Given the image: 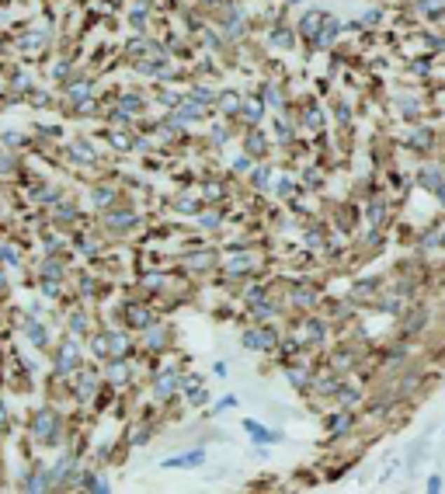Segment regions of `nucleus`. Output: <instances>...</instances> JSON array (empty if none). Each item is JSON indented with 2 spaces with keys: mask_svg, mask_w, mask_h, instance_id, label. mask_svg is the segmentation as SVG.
I'll return each mask as SVG.
<instances>
[{
  "mask_svg": "<svg viewBox=\"0 0 445 494\" xmlns=\"http://www.w3.org/2000/svg\"><path fill=\"white\" fill-rule=\"evenodd\" d=\"M205 467V449H188V453H178V456H167L160 460V470H198Z\"/></svg>",
  "mask_w": 445,
  "mask_h": 494,
  "instance_id": "f257e3e1",
  "label": "nucleus"
},
{
  "mask_svg": "<svg viewBox=\"0 0 445 494\" xmlns=\"http://www.w3.org/2000/svg\"><path fill=\"white\" fill-rule=\"evenodd\" d=\"M181 383V369H157V380H153V400H171L178 394Z\"/></svg>",
  "mask_w": 445,
  "mask_h": 494,
  "instance_id": "f03ea898",
  "label": "nucleus"
},
{
  "mask_svg": "<svg viewBox=\"0 0 445 494\" xmlns=\"http://www.w3.org/2000/svg\"><path fill=\"white\" fill-rule=\"evenodd\" d=\"M275 345H278V334L268 331V327H247L244 331V348H251V352H271Z\"/></svg>",
  "mask_w": 445,
  "mask_h": 494,
  "instance_id": "7ed1b4c3",
  "label": "nucleus"
},
{
  "mask_svg": "<svg viewBox=\"0 0 445 494\" xmlns=\"http://www.w3.org/2000/svg\"><path fill=\"white\" fill-rule=\"evenodd\" d=\"M341 32H345V25H338V18H334V14H327V21H324V25H320V32L310 39V46H313V49H331V46L338 42V35H341Z\"/></svg>",
  "mask_w": 445,
  "mask_h": 494,
  "instance_id": "20e7f679",
  "label": "nucleus"
},
{
  "mask_svg": "<svg viewBox=\"0 0 445 494\" xmlns=\"http://www.w3.org/2000/svg\"><path fill=\"white\" fill-rule=\"evenodd\" d=\"M324 21H327V11H324V7H310V11H306V14L296 21V32H299V35L310 42V39L320 32V25H324Z\"/></svg>",
  "mask_w": 445,
  "mask_h": 494,
  "instance_id": "39448f33",
  "label": "nucleus"
},
{
  "mask_svg": "<svg viewBox=\"0 0 445 494\" xmlns=\"http://www.w3.org/2000/svg\"><path fill=\"white\" fill-rule=\"evenodd\" d=\"M32 435L39 442H53L56 439V414L53 411H39L35 414V425H32Z\"/></svg>",
  "mask_w": 445,
  "mask_h": 494,
  "instance_id": "423d86ee",
  "label": "nucleus"
},
{
  "mask_svg": "<svg viewBox=\"0 0 445 494\" xmlns=\"http://www.w3.org/2000/svg\"><path fill=\"white\" fill-rule=\"evenodd\" d=\"M261 115H265V101H261V95H254V98H240V108H237L233 118H244L247 125H258Z\"/></svg>",
  "mask_w": 445,
  "mask_h": 494,
  "instance_id": "0eeeda50",
  "label": "nucleus"
},
{
  "mask_svg": "<svg viewBox=\"0 0 445 494\" xmlns=\"http://www.w3.org/2000/svg\"><path fill=\"white\" fill-rule=\"evenodd\" d=\"M418 181H421V188H425V192H432V195H439V192H442V188H445V171H442V167H439V164H435V167L428 164V167H421V174H418Z\"/></svg>",
  "mask_w": 445,
  "mask_h": 494,
  "instance_id": "6e6552de",
  "label": "nucleus"
},
{
  "mask_svg": "<svg viewBox=\"0 0 445 494\" xmlns=\"http://www.w3.org/2000/svg\"><path fill=\"white\" fill-rule=\"evenodd\" d=\"M184 98L195 101V104H202V108H209V104H216V91L205 88V84H191V88L184 91Z\"/></svg>",
  "mask_w": 445,
  "mask_h": 494,
  "instance_id": "1a4fd4ad",
  "label": "nucleus"
},
{
  "mask_svg": "<svg viewBox=\"0 0 445 494\" xmlns=\"http://www.w3.org/2000/svg\"><path fill=\"white\" fill-rule=\"evenodd\" d=\"M74 341H77V338H67V341H63V352H60V359H56V369H60V373H74V369H70V362H77V345H74Z\"/></svg>",
  "mask_w": 445,
  "mask_h": 494,
  "instance_id": "9d476101",
  "label": "nucleus"
},
{
  "mask_svg": "<svg viewBox=\"0 0 445 494\" xmlns=\"http://www.w3.org/2000/svg\"><path fill=\"white\" fill-rule=\"evenodd\" d=\"M247 153L251 157H261L265 153V132L258 125H247Z\"/></svg>",
  "mask_w": 445,
  "mask_h": 494,
  "instance_id": "9b49d317",
  "label": "nucleus"
},
{
  "mask_svg": "<svg viewBox=\"0 0 445 494\" xmlns=\"http://www.w3.org/2000/svg\"><path fill=\"white\" fill-rule=\"evenodd\" d=\"M240 91H226V95H216V104H219V111H226V115H237V108H240Z\"/></svg>",
  "mask_w": 445,
  "mask_h": 494,
  "instance_id": "f8f14e48",
  "label": "nucleus"
},
{
  "mask_svg": "<svg viewBox=\"0 0 445 494\" xmlns=\"http://www.w3.org/2000/svg\"><path fill=\"white\" fill-rule=\"evenodd\" d=\"M289 35H292L289 28H271V42H275L278 49H292V46H296V39H289Z\"/></svg>",
  "mask_w": 445,
  "mask_h": 494,
  "instance_id": "ddd939ff",
  "label": "nucleus"
},
{
  "mask_svg": "<svg viewBox=\"0 0 445 494\" xmlns=\"http://www.w3.org/2000/svg\"><path fill=\"white\" fill-rule=\"evenodd\" d=\"M237 404H240V397L226 394V397H223V400H216V404H212V414H216V418H219V414H226V411H233V407H237Z\"/></svg>",
  "mask_w": 445,
  "mask_h": 494,
  "instance_id": "4468645a",
  "label": "nucleus"
},
{
  "mask_svg": "<svg viewBox=\"0 0 445 494\" xmlns=\"http://www.w3.org/2000/svg\"><path fill=\"white\" fill-rule=\"evenodd\" d=\"M226 268H230V272H247V268H251V254H233V258L226 261Z\"/></svg>",
  "mask_w": 445,
  "mask_h": 494,
  "instance_id": "2eb2a0df",
  "label": "nucleus"
},
{
  "mask_svg": "<svg viewBox=\"0 0 445 494\" xmlns=\"http://www.w3.org/2000/svg\"><path fill=\"white\" fill-rule=\"evenodd\" d=\"M268 185H271V167H254V188L265 192Z\"/></svg>",
  "mask_w": 445,
  "mask_h": 494,
  "instance_id": "dca6fc26",
  "label": "nucleus"
},
{
  "mask_svg": "<svg viewBox=\"0 0 445 494\" xmlns=\"http://www.w3.org/2000/svg\"><path fill=\"white\" fill-rule=\"evenodd\" d=\"M418 7H421L425 14H442V11H445V0H418Z\"/></svg>",
  "mask_w": 445,
  "mask_h": 494,
  "instance_id": "f3484780",
  "label": "nucleus"
},
{
  "mask_svg": "<svg viewBox=\"0 0 445 494\" xmlns=\"http://www.w3.org/2000/svg\"><path fill=\"white\" fill-rule=\"evenodd\" d=\"M379 21H383V7H372V11H365V18L358 25L365 28V25H379Z\"/></svg>",
  "mask_w": 445,
  "mask_h": 494,
  "instance_id": "a211bd4d",
  "label": "nucleus"
},
{
  "mask_svg": "<svg viewBox=\"0 0 445 494\" xmlns=\"http://www.w3.org/2000/svg\"><path fill=\"white\" fill-rule=\"evenodd\" d=\"M198 223H202V226H205V230H209V226H212V230H216V226H219V223H223V216H219V212H202V216H198Z\"/></svg>",
  "mask_w": 445,
  "mask_h": 494,
  "instance_id": "6ab92c4d",
  "label": "nucleus"
},
{
  "mask_svg": "<svg viewBox=\"0 0 445 494\" xmlns=\"http://www.w3.org/2000/svg\"><path fill=\"white\" fill-rule=\"evenodd\" d=\"M4 265H21V251H14V247H4V258H0Z\"/></svg>",
  "mask_w": 445,
  "mask_h": 494,
  "instance_id": "aec40b11",
  "label": "nucleus"
},
{
  "mask_svg": "<svg viewBox=\"0 0 445 494\" xmlns=\"http://www.w3.org/2000/svg\"><path fill=\"white\" fill-rule=\"evenodd\" d=\"M442 488H445V484H442V477H439V474H432V477H428V484H425V491H432V494H439Z\"/></svg>",
  "mask_w": 445,
  "mask_h": 494,
  "instance_id": "412c9836",
  "label": "nucleus"
},
{
  "mask_svg": "<svg viewBox=\"0 0 445 494\" xmlns=\"http://www.w3.org/2000/svg\"><path fill=\"white\" fill-rule=\"evenodd\" d=\"M292 188H296V181H292V178H282V185H278V195H289Z\"/></svg>",
  "mask_w": 445,
  "mask_h": 494,
  "instance_id": "4be33fe9",
  "label": "nucleus"
},
{
  "mask_svg": "<svg viewBox=\"0 0 445 494\" xmlns=\"http://www.w3.org/2000/svg\"><path fill=\"white\" fill-rule=\"evenodd\" d=\"M212 373H216V376H219V380H223V376H226V373H230V366H226V362H216V366H212Z\"/></svg>",
  "mask_w": 445,
  "mask_h": 494,
  "instance_id": "5701e85b",
  "label": "nucleus"
},
{
  "mask_svg": "<svg viewBox=\"0 0 445 494\" xmlns=\"http://www.w3.org/2000/svg\"><path fill=\"white\" fill-rule=\"evenodd\" d=\"M202 4H209V0H202ZM212 4H216V0H212Z\"/></svg>",
  "mask_w": 445,
  "mask_h": 494,
  "instance_id": "b1692460",
  "label": "nucleus"
}]
</instances>
